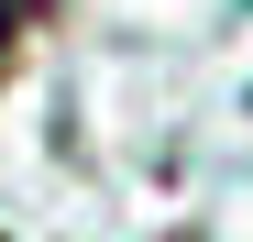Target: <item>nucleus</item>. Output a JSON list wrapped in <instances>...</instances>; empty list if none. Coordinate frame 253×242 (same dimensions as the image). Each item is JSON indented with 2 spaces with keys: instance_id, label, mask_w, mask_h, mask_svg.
I'll return each instance as SVG.
<instances>
[{
  "instance_id": "nucleus-1",
  "label": "nucleus",
  "mask_w": 253,
  "mask_h": 242,
  "mask_svg": "<svg viewBox=\"0 0 253 242\" xmlns=\"http://www.w3.org/2000/svg\"><path fill=\"white\" fill-rule=\"evenodd\" d=\"M44 11H55V0H0V77H11V55H22V33L44 22Z\"/></svg>"
}]
</instances>
